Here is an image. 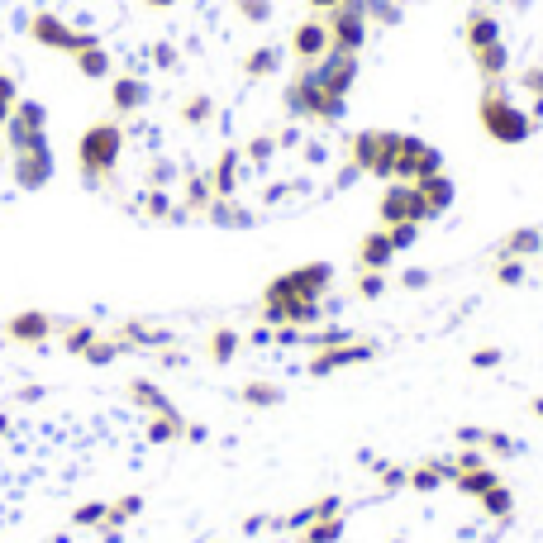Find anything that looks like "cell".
Instances as JSON below:
<instances>
[{
    "label": "cell",
    "mask_w": 543,
    "mask_h": 543,
    "mask_svg": "<svg viewBox=\"0 0 543 543\" xmlns=\"http://www.w3.org/2000/svg\"><path fill=\"white\" fill-rule=\"evenodd\" d=\"M476 119H482V129L496 138V143H506V149H519V143H529L538 124L529 119L525 106H515V96L506 81H487L482 87V100H476Z\"/></svg>",
    "instance_id": "obj_1"
},
{
    "label": "cell",
    "mask_w": 543,
    "mask_h": 543,
    "mask_svg": "<svg viewBox=\"0 0 543 543\" xmlns=\"http://www.w3.org/2000/svg\"><path fill=\"white\" fill-rule=\"evenodd\" d=\"M119 153H124V124L119 119H100L91 124L77 143V162H81V186L87 191H106L115 181V167H119Z\"/></svg>",
    "instance_id": "obj_2"
},
{
    "label": "cell",
    "mask_w": 543,
    "mask_h": 543,
    "mask_svg": "<svg viewBox=\"0 0 543 543\" xmlns=\"http://www.w3.org/2000/svg\"><path fill=\"white\" fill-rule=\"evenodd\" d=\"M282 106H286V115L310 119V124H339L348 115V96L324 91L320 77H315V62H301V72L291 77L286 91H282Z\"/></svg>",
    "instance_id": "obj_3"
},
{
    "label": "cell",
    "mask_w": 543,
    "mask_h": 543,
    "mask_svg": "<svg viewBox=\"0 0 543 543\" xmlns=\"http://www.w3.org/2000/svg\"><path fill=\"white\" fill-rule=\"evenodd\" d=\"M395 149H401L395 129H358L348 138V167H358L377 181H395Z\"/></svg>",
    "instance_id": "obj_4"
},
{
    "label": "cell",
    "mask_w": 543,
    "mask_h": 543,
    "mask_svg": "<svg viewBox=\"0 0 543 543\" xmlns=\"http://www.w3.org/2000/svg\"><path fill=\"white\" fill-rule=\"evenodd\" d=\"M333 286V262H301L262 286V301H324Z\"/></svg>",
    "instance_id": "obj_5"
},
{
    "label": "cell",
    "mask_w": 543,
    "mask_h": 543,
    "mask_svg": "<svg viewBox=\"0 0 543 543\" xmlns=\"http://www.w3.org/2000/svg\"><path fill=\"white\" fill-rule=\"evenodd\" d=\"M434 172H444V153L425 143L420 134H401V149H395V181H425Z\"/></svg>",
    "instance_id": "obj_6"
},
{
    "label": "cell",
    "mask_w": 543,
    "mask_h": 543,
    "mask_svg": "<svg viewBox=\"0 0 543 543\" xmlns=\"http://www.w3.org/2000/svg\"><path fill=\"white\" fill-rule=\"evenodd\" d=\"M377 215H382V229L391 224H425V200L415 191V181H386V191L377 200Z\"/></svg>",
    "instance_id": "obj_7"
},
{
    "label": "cell",
    "mask_w": 543,
    "mask_h": 543,
    "mask_svg": "<svg viewBox=\"0 0 543 543\" xmlns=\"http://www.w3.org/2000/svg\"><path fill=\"white\" fill-rule=\"evenodd\" d=\"M377 353H382V348L372 343V339H348V343H339V348H315V358L305 363V372H310V377H333V372H343V367L372 363Z\"/></svg>",
    "instance_id": "obj_8"
},
{
    "label": "cell",
    "mask_w": 543,
    "mask_h": 543,
    "mask_svg": "<svg viewBox=\"0 0 543 543\" xmlns=\"http://www.w3.org/2000/svg\"><path fill=\"white\" fill-rule=\"evenodd\" d=\"M324 25H329V48L333 53H363V44H367V15L353 5V0H343L339 10H329L324 15Z\"/></svg>",
    "instance_id": "obj_9"
},
{
    "label": "cell",
    "mask_w": 543,
    "mask_h": 543,
    "mask_svg": "<svg viewBox=\"0 0 543 543\" xmlns=\"http://www.w3.org/2000/svg\"><path fill=\"white\" fill-rule=\"evenodd\" d=\"M48 181H53V149H48V138L34 143V149H25V153H15V186H19V191H44Z\"/></svg>",
    "instance_id": "obj_10"
},
{
    "label": "cell",
    "mask_w": 543,
    "mask_h": 543,
    "mask_svg": "<svg viewBox=\"0 0 543 543\" xmlns=\"http://www.w3.org/2000/svg\"><path fill=\"white\" fill-rule=\"evenodd\" d=\"M315 77H320V87L333 91V96H348L353 87H358V53H324L315 62Z\"/></svg>",
    "instance_id": "obj_11"
},
{
    "label": "cell",
    "mask_w": 543,
    "mask_h": 543,
    "mask_svg": "<svg viewBox=\"0 0 543 543\" xmlns=\"http://www.w3.org/2000/svg\"><path fill=\"white\" fill-rule=\"evenodd\" d=\"M291 53H296L301 62H320L329 53V25H324V15H310V19H301V25L291 29Z\"/></svg>",
    "instance_id": "obj_12"
},
{
    "label": "cell",
    "mask_w": 543,
    "mask_h": 543,
    "mask_svg": "<svg viewBox=\"0 0 543 543\" xmlns=\"http://www.w3.org/2000/svg\"><path fill=\"white\" fill-rule=\"evenodd\" d=\"M57 329V320L48 310H19V315L5 320V339L15 343H48V333Z\"/></svg>",
    "instance_id": "obj_13"
},
{
    "label": "cell",
    "mask_w": 543,
    "mask_h": 543,
    "mask_svg": "<svg viewBox=\"0 0 543 543\" xmlns=\"http://www.w3.org/2000/svg\"><path fill=\"white\" fill-rule=\"evenodd\" d=\"M115 333H119V339L129 343L134 353H149V348H158V353H162V348H177V333H172V329H158V324H143V320H119Z\"/></svg>",
    "instance_id": "obj_14"
},
{
    "label": "cell",
    "mask_w": 543,
    "mask_h": 543,
    "mask_svg": "<svg viewBox=\"0 0 543 543\" xmlns=\"http://www.w3.org/2000/svg\"><path fill=\"white\" fill-rule=\"evenodd\" d=\"M353 262H358V272H386V267L395 262V243H391L386 229H372V234H363Z\"/></svg>",
    "instance_id": "obj_15"
},
{
    "label": "cell",
    "mask_w": 543,
    "mask_h": 543,
    "mask_svg": "<svg viewBox=\"0 0 543 543\" xmlns=\"http://www.w3.org/2000/svg\"><path fill=\"white\" fill-rule=\"evenodd\" d=\"M149 81H143V77H129V72H124V77H115L110 81V110L124 119V115H138L143 106H149Z\"/></svg>",
    "instance_id": "obj_16"
},
{
    "label": "cell",
    "mask_w": 543,
    "mask_h": 543,
    "mask_svg": "<svg viewBox=\"0 0 543 543\" xmlns=\"http://www.w3.org/2000/svg\"><path fill=\"white\" fill-rule=\"evenodd\" d=\"M506 38V29H500V19L491 15V10H467V19H463V44H467V53H476V48H491V44H500Z\"/></svg>",
    "instance_id": "obj_17"
},
{
    "label": "cell",
    "mask_w": 543,
    "mask_h": 543,
    "mask_svg": "<svg viewBox=\"0 0 543 543\" xmlns=\"http://www.w3.org/2000/svg\"><path fill=\"white\" fill-rule=\"evenodd\" d=\"M415 191H420L425 215H429V220H434V215H444V210H453V200H457V186H453L448 172H434V177H425V181H415Z\"/></svg>",
    "instance_id": "obj_18"
},
{
    "label": "cell",
    "mask_w": 543,
    "mask_h": 543,
    "mask_svg": "<svg viewBox=\"0 0 543 543\" xmlns=\"http://www.w3.org/2000/svg\"><path fill=\"white\" fill-rule=\"evenodd\" d=\"M543 253V229L538 224H525V229H510L506 239L496 243V258H519V262H529Z\"/></svg>",
    "instance_id": "obj_19"
},
{
    "label": "cell",
    "mask_w": 543,
    "mask_h": 543,
    "mask_svg": "<svg viewBox=\"0 0 543 543\" xmlns=\"http://www.w3.org/2000/svg\"><path fill=\"white\" fill-rule=\"evenodd\" d=\"M239 172H243V153L239 149H224L210 167V186H215V200L239 196Z\"/></svg>",
    "instance_id": "obj_20"
},
{
    "label": "cell",
    "mask_w": 543,
    "mask_h": 543,
    "mask_svg": "<svg viewBox=\"0 0 543 543\" xmlns=\"http://www.w3.org/2000/svg\"><path fill=\"white\" fill-rule=\"evenodd\" d=\"M210 200H215V186H210V172H186V191H181V210L191 215V220H205V210H210Z\"/></svg>",
    "instance_id": "obj_21"
},
{
    "label": "cell",
    "mask_w": 543,
    "mask_h": 543,
    "mask_svg": "<svg viewBox=\"0 0 543 543\" xmlns=\"http://www.w3.org/2000/svg\"><path fill=\"white\" fill-rule=\"evenodd\" d=\"M444 482H453V457H425L410 467V487L415 491H438Z\"/></svg>",
    "instance_id": "obj_22"
},
{
    "label": "cell",
    "mask_w": 543,
    "mask_h": 543,
    "mask_svg": "<svg viewBox=\"0 0 543 543\" xmlns=\"http://www.w3.org/2000/svg\"><path fill=\"white\" fill-rule=\"evenodd\" d=\"M124 391H129V405H138L143 415H167V410H177L172 401H167V391H158V382H149V377H134Z\"/></svg>",
    "instance_id": "obj_23"
},
{
    "label": "cell",
    "mask_w": 543,
    "mask_h": 543,
    "mask_svg": "<svg viewBox=\"0 0 543 543\" xmlns=\"http://www.w3.org/2000/svg\"><path fill=\"white\" fill-rule=\"evenodd\" d=\"M205 220L220 224V229H253V224H258V215H253V210H243V205H239L234 196H229V200H210Z\"/></svg>",
    "instance_id": "obj_24"
},
{
    "label": "cell",
    "mask_w": 543,
    "mask_h": 543,
    "mask_svg": "<svg viewBox=\"0 0 543 543\" xmlns=\"http://www.w3.org/2000/svg\"><path fill=\"white\" fill-rule=\"evenodd\" d=\"M472 62H476V72H482V81H506V72H510V48H506V38H500V44H491V48H476Z\"/></svg>",
    "instance_id": "obj_25"
},
{
    "label": "cell",
    "mask_w": 543,
    "mask_h": 543,
    "mask_svg": "<svg viewBox=\"0 0 543 543\" xmlns=\"http://www.w3.org/2000/svg\"><path fill=\"white\" fill-rule=\"evenodd\" d=\"M282 72V48L277 44H262V48H253L243 57V77L248 81H262V77H277Z\"/></svg>",
    "instance_id": "obj_26"
},
{
    "label": "cell",
    "mask_w": 543,
    "mask_h": 543,
    "mask_svg": "<svg viewBox=\"0 0 543 543\" xmlns=\"http://www.w3.org/2000/svg\"><path fill=\"white\" fill-rule=\"evenodd\" d=\"M239 348H243V339H239V329H229V324H220L210 333V343H205V353H210L215 367H229V363L239 358Z\"/></svg>",
    "instance_id": "obj_27"
},
{
    "label": "cell",
    "mask_w": 543,
    "mask_h": 543,
    "mask_svg": "<svg viewBox=\"0 0 543 543\" xmlns=\"http://www.w3.org/2000/svg\"><path fill=\"white\" fill-rule=\"evenodd\" d=\"M124 353H134V348L124 343L119 333H96V343H91L87 353H81V358H87L91 367H110L115 358H124Z\"/></svg>",
    "instance_id": "obj_28"
},
{
    "label": "cell",
    "mask_w": 543,
    "mask_h": 543,
    "mask_svg": "<svg viewBox=\"0 0 543 543\" xmlns=\"http://www.w3.org/2000/svg\"><path fill=\"white\" fill-rule=\"evenodd\" d=\"M239 401H243L248 410H272V405L286 401V391H282L277 382H248V386H239Z\"/></svg>",
    "instance_id": "obj_29"
},
{
    "label": "cell",
    "mask_w": 543,
    "mask_h": 543,
    "mask_svg": "<svg viewBox=\"0 0 543 543\" xmlns=\"http://www.w3.org/2000/svg\"><path fill=\"white\" fill-rule=\"evenodd\" d=\"M177 438H186V420H181V410L149 415V444H177Z\"/></svg>",
    "instance_id": "obj_30"
},
{
    "label": "cell",
    "mask_w": 543,
    "mask_h": 543,
    "mask_svg": "<svg viewBox=\"0 0 543 543\" xmlns=\"http://www.w3.org/2000/svg\"><path fill=\"white\" fill-rule=\"evenodd\" d=\"M496 482H500L496 463H482V467H472V472H457V476H453V487L463 491V496H482V491H491Z\"/></svg>",
    "instance_id": "obj_31"
},
{
    "label": "cell",
    "mask_w": 543,
    "mask_h": 543,
    "mask_svg": "<svg viewBox=\"0 0 543 543\" xmlns=\"http://www.w3.org/2000/svg\"><path fill=\"white\" fill-rule=\"evenodd\" d=\"M482 453L491 457V463H510V457H519V453H525V444H519L515 434H506V429H487V444H482Z\"/></svg>",
    "instance_id": "obj_32"
},
{
    "label": "cell",
    "mask_w": 543,
    "mask_h": 543,
    "mask_svg": "<svg viewBox=\"0 0 543 543\" xmlns=\"http://www.w3.org/2000/svg\"><path fill=\"white\" fill-rule=\"evenodd\" d=\"M476 500H482V510H487L491 519H500V525H506V519L515 515V491H510L506 482H496L491 491H482Z\"/></svg>",
    "instance_id": "obj_33"
},
{
    "label": "cell",
    "mask_w": 543,
    "mask_h": 543,
    "mask_svg": "<svg viewBox=\"0 0 543 543\" xmlns=\"http://www.w3.org/2000/svg\"><path fill=\"white\" fill-rule=\"evenodd\" d=\"M138 510H143V496H138V491H129V496L110 500V510H106V519H100V525H106V529H124ZM100 525H96V529H100Z\"/></svg>",
    "instance_id": "obj_34"
},
{
    "label": "cell",
    "mask_w": 543,
    "mask_h": 543,
    "mask_svg": "<svg viewBox=\"0 0 543 543\" xmlns=\"http://www.w3.org/2000/svg\"><path fill=\"white\" fill-rule=\"evenodd\" d=\"M110 67H115V57H110V48H87V53H77V72L81 77H91V81H100V77H110Z\"/></svg>",
    "instance_id": "obj_35"
},
{
    "label": "cell",
    "mask_w": 543,
    "mask_h": 543,
    "mask_svg": "<svg viewBox=\"0 0 543 543\" xmlns=\"http://www.w3.org/2000/svg\"><path fill=\"white\" fill-rule=\"evenodd\" d=\"M96 324L91 320H81V324H67V329H62V353H72V358H81V353H87L91 343H96Z\"/></svg>",
    "instance_id": "obj_36"
},
{
    "label": "cell",
    "mask_w": 543,
    "mask_h": 543,
    "mask_svg": "<svg viewBox=\"0 0 543 543\" xmlns=\"http://www.w3.org/2000/svg\"><path fill=\"white\" fill-rule=\"evenodd\" d=\"M138 200H143V205H138L143 220H172V210H177V200L167 196V191H158V186H149V191H143Z\"/></svg>",
    "instance_id": "obj_37"
},
{
    "label": "cell",
    "mask_w": 543,
    "mask_h": 543,
    "mask_svg": "<svg viewBox=\"0 0 543 543\" xmlns=\"http://www.w3.org/2000/svg\"><path fill=\"white\" fill-rule=\"evenodd\" d=\"M343 538V515H329V519H315V525L301 529V543H339Z\"/></svg>",
    "instance_id": "obj_38"
},
{
    "label": "cell",
    "mask_w": 543,
    "mask_h": 543,
    "mask_svg": "<svg viewBox=\"0 0 543 543\" xmlns=\"http://www.w3.org/2000/svg\"><path fill=\"white\" fill-rule=\"evenodd\" d=\"M215 119V100L210 96H186L181 100V124H196V129H200V124H210Z\"/></svg>",
    "instance_id": "obj_39"
},
{
    "label": "cell",
    "mask_w": 543,
    "mask_h": 543,
    "mask_svg": "<svg viewBox=\"0 0 543 543\" xmlns=\"http://www.w3.org/2000/svg\"><path fill=\"white\" fill-rule=\"evenodd\" d=\"M491 277H496V286H525L529 272H525V262H519V258H496Z\"/></svg>",
    "instance_id": "obj_40"
},
{
    "label": "cell",
    "mask_w": 543,
    "mask_h": 543,
    "mask_svg": "<svg viewBox=\"0 0 543 543\" xmlns=\"http://www.w3.org/2000/svg\"><path fill=\"white\" fill-rule=\"evenodd\" d=\"M253 167H267L272 158H277V134H258V138H248V149H239Z\"/></svg>",
    "instance_id": "obj_41"
},
{
    "label": "cell",
    "mask_w": 543,
    "mask_h": 543,
    "mask_svg": "<svg viewBox=\"0 0 543 543\" xmlns=\"http://www.w3.org/2000/svg\"><path fill=\"white\" fill-rule=\"evenodd\" d=\"M106 510H110V500H87V506H77L72 510V529H96L100 519H106Z\"/></svg>",
    "instance_id": "obj_42"
},
{
    "label": "cell",
    "mask_w": 543,
    "mask_h": 543,
    "mask_svg": "<svg viewBox=\"0 0 543 543\" xmlns=\"http://www.w3.org/2000/svg\"><path fill=\"white\" fill-rule=\"evenodd\" d=\"M372 472H377L382 491H401V487H410V467H401V463H372Z\"/></svg>",
    "instance_id": "obj_43"
},
{
    "label": "cell",
    "mask_w": 543,
    "mask_h": 543,
    "mask_svg": "<svg viewBox=\"0 0 543 543\" xmlns=\"http://www.w3.org/2000/svg\"><path fill=\"white\" fill-rule=\"evenodd\" d=\"M386 296V272H358V301H382Z\"/></svg>",
    "instance_id": "obj_44"
},
{
    "label": "cell",
    "mask_w": 543,
    "mask_h": 543,
    "mask_svg": "<svg viewBox=\"0 0 543 543\" xmlns=\"http://www.w3.org/2000/svg\"><path fill=\"white\" fill-rule=\"evenodd\" d=\"M234 10L248 19V25H267V19H272V0H234Z\"/></svg>",
    "instance_id": "obj_45"
},
{
    "label": "cell",
    "mask_w": 543,
    "mask_h": 543,
    "mask_svg": "<svg viewBox=\"0 0 543 543\" xmlns=\"http://www.w3.org/2000/svg\"><path fill=\"white\" fill-rule=\"evenodd\" d=\"M519 91H529L534 100H543V62H529V67L519 72Z\"/></svg>",
    "instance_id": "obj_46"
},
{
    "label": "cell",
    "mask_w": 543,
    "mask_h": 543,
    "mask_svg": "<svg viewBox=\"0 0 543 543\" xmlns=\"http://www.w3.org/2000/svg\"><path fill=\"white\" fill-rule=\"evenodd\" d=\"M386 234L395 243V253H405V248H415V239H420V224H391Z\"/></svg>",
    "instance_id": "obj_47"
},
{
    "label": "cell",
    "mask_w": 543,
    "mask_h": 543,
    "mask_svg": "<svg viewBox=\"0 0 543 543\" xmlns=\"http://www.w3.org/2000/svg\"><path fill=\"white\" fill-rule=\"evenodd\" d=\"M153 67H162V72H177V67H181V53H177L172 44H153Z\"/></svg>",
    "instance_id": "obj_48"
},
{
    "label": "cell",
    "mask_w": 543,
    "mask_h": 543,
    "mask_svg": "<svg viewBox=\"0 0 543 543\" xmlns=\"http://www.w3.org/2000/svg\"><path fill=\"white\" fill-rule=\"evenodd\" d=\"M500 358H506V353L487 343V348H476V353H472V367H476V372H491V367H500Z\"/></svg>",
    "instance_id": "obj_49"
},
{
    "label": "cell",
    "mask_w": 543,
    "mask_h": 543,
    "mask_svg": "<svg viewBox=\"0 0 543 543\" xmlns=\"http://www.w3.org/2000/svg\"><path fill=\"white\" fill-rule=\"evenodd\" d=\"M457 444H463V448H482L487 444V429L482 425H463V429H457Z\"/></svg>",
    "instance_id": "obj_50"
},
{
    "label": "cell",
    "mask_w": 543,
    "mask_h": 543,
    "mask_svg": "<svg viewBox=\"0 0 543 543\" xmlns=\"http://www.w3.org/2000/svg\"><path fill=\"white\" fill-rule=\"evenodd\" d=\"M401 286H405V291H425V286H429V272H425V267H405V272H401Z\"/></svg>",
    "instance_id": "obj_51"
},
{
    "label": "cell",
    "mask_w": 543,
    "mask_h": 543,
    "mask_svg": "<svg viewBox=\"0 0 543 543\" xmlns=\"http://www.w3.org/2000/svg\"><path fill=\"white\" fill-rule=\"evenodd\" d=\"M248 343H258V348H267V343H272V329H267V324H258L253 333H248Z\"/></svg>",
    "instance_id": "obj_52"
},
{
    "label": "cell",
    "mask_w": 543,
    "mask_h": 543,
    "mask_svg": "<svg viewBox=\"0 0 543 543\" xmlns=\"http://www.w3.org/2000/svg\"><path fill=\"white\" fill-rule=\"evenodd\" d=\"M267 525H272L267 515H248V519H243V529H248V534H258V529H267Z\"/></svg>",
    "instance_id": "obj_53"
},
{
    "label": "cell",
    "mask_w": 543,
    "mask_h": 543,
    "mask_svg": "<svg viewBox=\"0 0 543 543\" xmlns=\"http://www.w3.org/2000/svg\"><path fill=\"white\" fill-rule=\"evenodd\" d=\"M186 438H191V444H205V438H210V429H205V425H186Z\"/></svg>",
    "instance_id": "obj_54"
},
{
    "label": "cell",
    "mask_w": 543,
    "mask_h": 543,
    "mask_svg": "<svg viewBox=\"0 0 543 543\" xmlns=\"http://www.w3.org/2000/svg\"><path fill=\"white\" fill-rule=\"evenodd\" d=\"M305 5H310V10H320V15H329V10H339L343 0H305Z\"/></svg>",
    "instance_id": "obj_55"
},
{
    "label": "cell",
    "mask_w": 543,
    "mask_h": 543,
    "mask_svg": "<svg viewBox=\"0 0 543 543\" xmlns=\"http://www.w3.org/2000/svg\"><path fill=\"white\" fill-rule=\"evenodd\" d=\"M143 5H149V10H172L177 0H143Z\"/></svg>",
    "instance_id": "obj_56"
},
{
    "label": "cell",
    "mask_w": 543,
    "mask_h": 543,
    "mask_svg": "<svg viewBox=\"0 0 543 543\" xmlns=\"http://www.w3.org/2000/svg\"><path fill=\"white\" fill-rule=\"evenodd\" d=\"M529 415H534V420H543V395H534V401H529Z\"/></svg>",
    "instance_id": "obj_57"
},
{
    "label": "cell",
    "mask_w": 543,
    "mask_h": 543,
    "mask_svg": "<svg viewBox=\"0 0 543 543\" xmlns=\"http://www.w3.org/2000/svg\"><path fill=\"white\" fill-rule=\"evenodd\" d=\"M10 434V415H0V438H5Z\"/></svg>",
    "instance_id": "obj_58"
},
{
    "label": "cell",
    "mask_w": 543,
    "mask_h": 543,
    "mask_svg": "<svg viewBox=\"0 0 543 543\" xmlns=\"http://www.w3.org/2000/svg\"><path fill=\"white\" fill-rule=\"evenodd\" d=\"M0 158H5V149H0Z\"/></svg>",
    "instance_id": "obj_59"
}]
</instances>
